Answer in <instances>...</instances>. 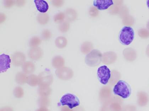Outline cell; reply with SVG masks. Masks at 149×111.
<instances>
[{
  "mask_svg": "<svg viewBox=\"0 0 149 111\" xmlns=\"http://www.w3.org/2000/svg\"><path fill=\"white\" fill-rule=\"evenodd\" d=\"M113 92L114 94L120 97L123 99H127L132 94V88L127 82L120 80L115 85Z\"/></svg>",
  "mask_w": 149,
  "mask_h": 111,
  "instance_id": "1",
  "label": "cell"
},
{
  "mask_svg": "<svg viewBox=\"0 0 149 111\" xmlns=\"http://www.w3.org/2000/svg\"><path fill=\"white\" fill-rule=\"evenodd\" d=\"M135 32L132 27L124 26L121 29L119 34V40L121 44L128 46L133 41Z\"/></svg>",
  "mask_w": 149,
  "mask_h": 111,
  "instance_id": "2",
  "label": "cell"
},
{
  "mask_svg": "<svg viewBox=\"0 0 149 111\" xmlns=\"http://www.w3.org/2000/svg\"><path fill=\"white\" fill-rule=\"evenodd\" d=\"M80 104V100L77 96L71 93H67L61 97L58 105H66L69 108L72 109L78 107Z\"/></svg>",
  "mask_w": 149,
  "mask_h": 111,
  "instance_id": "3",
  "label": "cell"
},
{
  "mask_svg": "<svg viewBox=\"0 0 149 111\" xmlns=\"http://www.w3.org/2000/svg\"><path fill=\"white\" fill-rule=\"evenodd\" d=\"M102 54L100 51L93 50L86 56L85 62L89 66H97L102 62Z\"/></svg>",
  "mask_w": 149,
  "mask_h": 111,
  "instance_id": "4",
  "label": "cell"
},
{
  "mask_svg": "<svg viewBox=\"0 0 149 111\" xmlns=\"http://www.w3.org/2000/svg\"><path fill=\"white\" fill-rule=\"evenodd\" d=\"M97 76L100 83L104 85H107L111 78V70L106 65L101 66L98 69Z\"/></svg>",
  "mask_w": 149,
  "mask_h": 111,
  "instance_id": "5",
  "label": "cell"
},
{
  "mask_svg": "<svg viewBox=\"0 0 149 111\" xmlns=\"http://www.w3.org/2000/svg\"><path fill=\"white\" fill-rule=\"evenodd\" d=\"M38 77L39 86H49L53 83V75L49 70L41 72Z\"/></svg>",
  "mask_w": 149,
  "mask_h": 111,
  "instance_id": "6",
  "label": "cell"
},
{
  "mask_svg": "<svg viewBox=\"0 0 149 111\" xmlns=\"http://www.w3.org/2000/svg\"><path fill=\"white\" fill-rule=\"evenodd\" d=\"M55 73L58 78L63 80L70 79L74 75L73 70L68 67H64L57 69Z\"/></svg>",
  "mask_w": 149,
  "mask_h": 111,
  "instance_id": "7",
  "label": "cell"
},
{
  "mask_svg": "<svg viewBox=\"0 0 149 111\" xmlns=\"http://www.w3.org/2000/svg\"><path fill=\"white\" fill-rule=\"evenodd\" d=\"M11 60L8 55L2 54L0 55V71L1 73L6 72L10 68Z\"/></svg>",
  "mask_w": 149,
  "mask_h": 111,
  "instance_id": "8",
  "label": "cell"
},
{
  "mask_svg": "<svg viewBox=\"0 0 149 111\" xmlns=\"http://www.w3.org/2000/svg\"><path fill=\"white\" fill-rule=\"evenodd\" d=\"M26 57L25 54L21 52H15L12 57V64L15 66L20 67L25 62Z\"/></svg>",
  "mask_w": 149,
  "mask_h": 111,
  "instance_id": "9",
  "label": "cell"
},
{
  "mask_svg": "<svg viewBox=\"0 0 149 111\" xmlns=\"http://www.w3.org/2000/svg\"><path fill=\"white\" fill-rule=\"evenodd\" d=\"M93 6L99 10H104L107 9L114 4L112 0H95Z\"/></svg>",
  "mask_w": 149,
  "mask_h": 111,
  "instance_id": "10",
  "label": "cell"
},
{
  "mask_svg": "<svg viewBox=\"0 0 149 111\" xmlns=\"http://www.w3.org/2000/svg\"><path fill=\"white\" fill-rule=\"evenodd\" d=\"M42 50L39 47L32 48L29 50L28 56L29 58L34 61H38L42 58L43 56Z\"/></svg>",
  "mask_w": 149,
  "mask_h": 111,
  "instance_id": "11",
  "label": "cell"
},
{
  "mask_svg": "<svg viewBox=\"0 0 149 111\" xmlns=\"http://www.w3.org/2000/svg\"><path fill=\"white\" fill-rule=\"evenodd\" d=\"M137 104L141 107L147 105L149 101L148 94L143 91H140L137 93Z\"/></svg>",
  "mask_w": 149,
  "mask_h": 111,
  "instance_id": "12",
  "label": "cell"
},
{
  "mask_svg": "<svg viewBox=\"0 0 149 111\" xmlns=\"http://www.w3.org/2000/svg\"><path fill=\"white\" fill-rule=\"evenodd\" d=\"M117 58L116 54L114 52H108L102 54V62L103 64H109L113 63Z\"/></svg>",
  "mask_w": 149,
  "mask_h": 111,
  "instance_id": "13",
  "label": "cell"
},
{
  "mask_svg": "<svg viewBox=\"0 0 149 111\" xmlns=\"http://www.w3.org/2000/svg\"><path fill=\"white\" fill-rule=\"evenodd\" d=\"M34 3L39 12L43 13L47 12L49 6L46 1L44 0H35Z\"/></svg>",
  "mask_w": 149,
  "mask_h": 111,
  "instance_id": "14",
  "label": "cell"
},
{
  "mask_svg": "<svg viewBox=\"0 0 149 111\" xmlns=\"http://www.w3.org/2000/svg\"><path fill=\"white\" fill-rule=\"evenodd\" d=\"M65 19L68 22L74 21L77 19V13L75 10L72 8H68L64 12Z\"/></svg>",
  "mask_w": 149,
  "mask_h": 111,
  "instance_id": "15",
  "label": "cell"
},
{
  "mask_svg": "<svg viewBox=\"0 0 149 111\" xmlns=\"http://www.w3.org/2000/svg\"><path fill=\"white\" fill-rule=\"evenodd\" d=\"M22 70L26 74L33 73L36 70L35 64L31 61L25 62L22 66Z\"/></svg>",
  "mask_w": 149,
  "mask_h": 111,
  "instance_id": "16",
  "label": "cell"
},
{
  "mask_svg": "<svg viewBox=\"0 0 149 111\" xmlns=\"http://www.w3.org/2000/svg\"><path fill=\"white\" fill-rule=\"evenodd\" d=\"M52 65L55 68H59L63 67L65 64V60L61 56H55L52 60Z\"/></svg>",
  "mask_w": 149,
  "mask_h": 111,
  "instance_id": "17",
  "label": "cell"
},
{
  "mask_svg": "<svg viewBox=\"0 0 149 111\" xmlns=\"http://www.w3.org/2000/svg\"><path fill=\"white\" fill-rule=\"evenodd\" d=\"M27 77L28 76L24 72H19L15 76L16 83L20 85L25 84L27 83Z\"/></svg>",
  "mask_w": 149,
  "mask_h": 111,
  "instance_id": "18",
  "label": "cell"
},
{
  "mask_svg": "<svg viewBox=\"0 0 149 111\" xmlns=\"http://www.w3.org/2000/svg\"><path fill=\"white\" fill-rule=\"evenodd\" d=\"M93 44L90 41H85L81 46V51L84 54H88L93 49Z\"/></svg>",
  "mask_w": 149,
  "mask_h": 111,
  "instance_id": "19",
  "label": "cell"
},
{
  "mask_svg": "<svg viewBox=\"0 0 149 111\" xmlns=\"http://www.w3.org/2000/svg\"><path fill=\"white\" fill-rule=\"evenodd\" d=\"M123 54L125 58L127 61H132L135 60L136 58L135 51L132 49H127L123 51Z\"/></svg>",
  "mask_w": 149,
  "mask_h": 111,
  "instance_id": "20",
  "label": "cell"
},
{
  "mask_svg": "<svg viewBox=\"0 0 149 111\" xmlns=\"http://www.w3.org/2000/svg\"><path fill=\"white\" fill-rule=\"evenodd\" d=\"M55 43L56 47L59 49H62L67 46L68 41L65 37L61 36L56 38Z\"/></svg>",
  "mask_w": 149,
  "mask_h": 111,
  "instance_id": "21",
  "label": "cell"
},
{
  "mask_svg": "<svg viewBox=\"0 0 149 111\" xmlns=\"http://www.w3.org/2000/svg\"><path fill=\"white\" fill-rule=\"evenodd\" d=\"M36 19L37 22L40 25H45L49 22L50 17L48 14L46 13L40 14L37 15Z\"/></svg>",
  "mask_w": 149,
  "mask_h": 111,
  "instance_id": "22",
  "label": "cell"
},
{
  "mask_svg": "<svg viewBox=\"0 0 149 111\" xmlns=\"http://www.w3.org/2000/svg\"><path fill=\"white\" fill-rule=\"evenodd\" d=\"M38 92L40 97H48L51 94L52 89L49 86H39Z\"/></svg>",
  "mask_w": 149,
  "mask_h": 111,
  "instance_id": "23",
  "label": "cell"
},
{
  "mask_svg": "<svg viewBox=\"0 0 149 111\" xmlns=\"http://www.w3.org/2000/svg\"><path fill=\"white\" fill-rule=\"evenodd\" d=\"M38 77L33 74H31L27 77V83L30 86L33 87L38 85Z\"/></svg>",
  "mask_w": 149,
  "mask_h": 111,
  "instance_id": "24",
  "label": "cell"
},
{
  "mask_svg": "<svg viewBox=\"0 0 149 111\" xmlns=\"http://www.w3.org/2000/svg\"><path fill=\"white\" fill-rule=\"evenodd\" d=\"M38 102L40 107L46 108L50 105V99L48 97H40L38 99Z\"/></svg>",
  "mask_w": 149,
  "mask_h": 111,
  "instance_id": "25",
  "label": "cell"
},
{
  "mask_svg": "<svg viewBox=\"0 0 149 111\" xmlns=\"http://www.w3.org/2000/svg\"><path fill=\"white\" fill-rule=\"evenodd\" d=\"M70 28V24L67 21H64L60 23L58 26V29L61 33H66L69 31Z\"/></svg>",
  "mask_w": 149,
  "mask_h": 111,
  "instance_id": "26",
  "label": "cell"
},
{
  "mask_svg": "<svg viewBox=\"0 0 149 111\" xmlns=\"http://www.w3.org/2000/svg\"><path fill=\"white\" fill-rule=\"evenodd\" d=\"M42 40L38 37L35 36L32 37L29 41V46L30 47H37L41 44Z\"/></svg>",
  "mask_w": 149,
  "mask_h": 111,
  "instance_id": "27",
  "label": "cell"
},
{
  "mask_svg": "<svg viewBox=\"0 0 149 111\" xmlns=\"http://www.w3.org/2000/svg\"><path fill=\"white\" fill-rule=\"evenodd\" d=\"M14 96L17 99H20L23 97L24 94V91L21 87L17 86L14 88L13 91Z\"/></svg>",
  "mask_w": 149,
  "mask_h": 111,
  "instance_id": "28",
  "label": "cell"
},
{
  "mask_svg": "<svg viewBox=\"0 0 149 111\" xmlns=\"http://www.w3.org/2000/svg\"><path fill=\"white\" fill-rule=\"evenodd\" d=\"M65 19V15L64 13L61 12L56 14L54 16V21L56 23H61L64 21Z\"/></svg>",
  "mask_w": 149,
  "mask_h": 111,
  "instance_id": "29",
  "label": "cell"
},
{
  "mask_svg": "<svg viewBox=\"0 0 149 111\" xmlns=\"http://www.w3.org/2000/svg\"><path fill=\"white\" fill-rule=\"evenodd\" d=\"M52 37V34L50 30L48 29L43 30L42 32L41 37L44 41H48Z\"/></svg>",
  "mask_w": 149,
  "mask_h": 111,
  "instance_id": "30",
  "label": "cell"
},
{
  "mask_svg": "<svg viewBox=\"0 0 149 111\" xmlns=\"http://www.w3.org/2000/svg\"><path fill=\"white\" fill-rule=\"evenodd\" d=\"M89 14L92 17H96L98 15L99 12L98 9L94 7H91L89 10Z\"/></svg>",
  "mask_w": 149,
  "mask_h": 111,
  "instance_id": "31",
  "label": "cell"
},
{
  "mask_svg": "<svg viewBox=\"0 0 149 111\" xmlns=\"http://www.w3.org/2000/svg\"><path fill=\"white\" fill-rule=\"evenodd\" d=\"M52 4L55 7L57 8H60L64 4V1H56V0H53L51 1Z\"/></svg>",
  "mask_w": 149,
  "mask_h": 111,
  "instance_id": "32",
  "label": "cell"
},
{
  "mask_svg": "<svg viewBox=\"0 0 149 111\" xmlns=\"http://www.w3.org/2000/svg\"><path fill=\"white\" fill-rule=\"evenodd\" d=\"M15 3L14 1H5L4 5L5 7L7 8L12 7Z\"/></svg>",
  "mask_w": 149,
  "mask_h": 111,
  "instance_id": "33",
  "label": "cell"
},
{
  "mask_svg": "<svg viewBox=\"0 0 149 111\" xmlns=\"http://www.w3.org/2000/svg\"><path fill=\"white\" fill-rule=\"evenodd\" d=\"M25 1H15V4L17 7H22L25 6Z\"/></svg>",
  "mask_w": 149,
  "mask_h": 111,
  "instance_id": "34",
  "label": "cell"
},
{
  "mask_svg": "<svg viewBox=\"0 0 149 111\" xmlns=\"http://www.w3.org/2000/svg\"><path fill=\"white\" fill-rule=\"evenodd\" d=\"M1 111H14V110L12 107L9 106H6V107H3L1 109Z\"/></svg>",
  "mask_w": 149,
  "mask_h": 111,
  "instance_id": "35",
  "label": "cell"
},
{
  "mask_svg": "<svg viewBox=\"0 0 149 111\" xmlns=\"http://www.w3.org/2000/svg\"><path fill=\"white\" fill-rule=\"evenodd\" d=\"M6 17L5 14L1 13V15H0V21H1V23H2L3 22H5V21L6 20Z\"/></svg>",
  "mask_w": 149,
  "mask_h": 111,
  "instance_id": "36",
  "label": "cell"
},
{
  "mask_svg": "<svg viewBox=\"0 0 149 111\" xmlns=\"http://www.w3.org/2000/svg\"><path fill=\"white\" fill-rule=\"evenodd\" d=\"M36 111H49L48 109L46 107H40V108L37 109Z\"/></svg>",
  "mask_w": 149,
  "mask_h": 111,
  "instance_id": "37",
  "label": "cell"
},
{
  "mask_svg": "<svg viewBox=\"0 0 149 111\" xmlns=\"http://www.w3.org/2000/svg\"><path fill=\"white\" fill-rule=\"evenodd\" d=\"M61 111H73L71 109L69 108L68 107H63L61 109Z\"/></svg>",
  "mask_w": 149,
  "mask_h": 111,
  "instance_id": "38",
  "label": "cell"
},
{
  "mask_svg": "<svg viewBox=\"0 0 149 111\" xmlns=\"http://www.w3.org/2000/svg\"><path fill=\"white\" fill-rule=\"evenodd\" d=\"M146 3L147 7H148V9H149V0L147 1Z\"/></svg>",
  "mask_w": 149,
  "mask_h": 111,
  "instance_id": "39",
  "label": "cell"
}]
</instances>
